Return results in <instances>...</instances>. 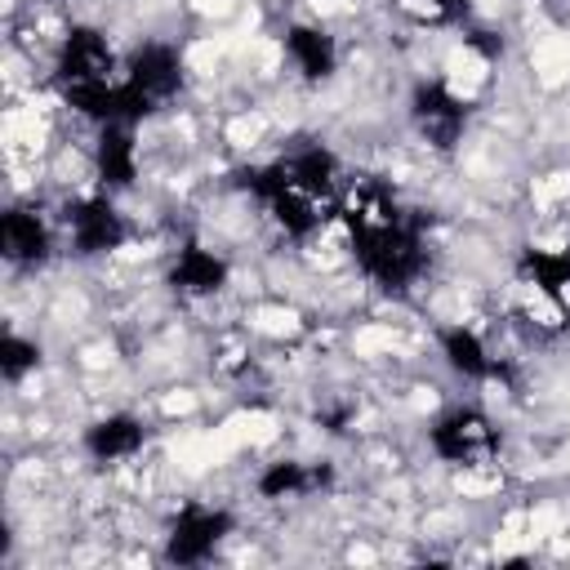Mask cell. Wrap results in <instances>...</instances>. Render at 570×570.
<instances>
[{
  "label": "cell",
  "mask_w": 570,
  "mask_h": 570,
  "mask_svg": "<svg viewBox=\"0 0 570 570\" xmlns=\"http://www.w3.org/2000/svg\"><path fill=\"white\" fill-rule=\"evenodd\" d=\"M338 214L347 223L356 263L383 289H405L423 276L428 249H423L419 218H410L383 183H361L347 200H338Z\"/></svg>",
  "instance_id": "6da1fadb"
},
{
  "label": "cell",
  "mask_w": 570,
  "mask_h": 570,
  "mask_svg": "<svg viewBox=\"0 0 570 570\" xmlns=\"http://www.w3.org/2000/svg\"><path fill=\"white\" fill-rule=\"evenodd\" d=\"M245 187L272 209V218L289 232V236H312L316 227H321V200H312L307 191H298L289 178H285V169H281V160H272V165H258V169H249L245 174Z\"/></svg>",
  "instance_id": "7a4b0ae2"
},
{
  "label": "cell",
  "mask_w": 570,
  "mask_h": 570,
  "mask_svg": "<svg viewBox=\"0 0 570 570\" xmlns=\"http://www.w3.org/2000/svg\"><path fill=\"white\" fill-rule=\"evenodd\" d=\"M428 441H432V454L445 459V463H481L499 450V428L481 410L459 405V410H450L432 423Z\"/></svg>",
  "instance_id": "3957f363"
},
{
  "label": "cell",
  "mask_w": 570,
  "mask_h": 570,
  "mask_svg": "<svg viewBox=\"0 0 570 570\" xmlns=\"http://www.w3.org/2000/svg\"><path fill=\"white\" fill-rule=\"evenodd\" d=\"M58 89L71 94V89H85V85H107L116 80V58H111V45L102 40V31L94 27H71L58 45Z\"/></svg>",
  "instance_id": "277c9868"
},
{
  "label": "cell",
  "mask_w": 570,
  "mask_h": 570,
  "mask_svg": "<svg viewBox=\"0 0 570 570\" xmlns=\"http://www.w3.org/2000/svg\"><path fill=\"white\" fill-rule=\"evenodd\" d=\"M410 111H414L419 134H423L436 151H450V147L463 138V129H468V102H463L450 85H441V80H423V85H414V94H410Z\"/></svg>",
  "instance_id": "5b68a950"
},
{
  "label": "cell",
  "mask_w": 570,
  "mask_h": 570,
  "mask_svg": "<svg viewBox=\"0 0 570 570\" xmlns=\"http://www.w3.org/2000/svg\"><path fill=\"white\" fill-rule=\"evenodd\" d=\"M227 530H232V517H227L223 508H200V503H191V508H183V512L174 517V525H169V534H165V557H169L174 566H200V561L227 539Z\"/></svg>",
  "instance_id": "8992f818"
},
{
  "label": "cell",
  "mask_w": 570,
  "mask_h": 570,
  "mask_svg": "<svg viewBox=\"0 0 570 570\" xmlns=\"http://www.w3.org/2000/svg\"><path fill=\"white\" fill-rule=\"evenodd\" d=\"M67 223H71V245H76V254H85V258L111 254V249H120L125 236H129L120 209H116L107 196H85V200H76L71 214H67Z\"/></svg>",
  "instance_id": "52a82bcc"
},
{
  "label": "cell",
  "mask_w": 570,
  "mask_h": 570,
  "mask_svg": "<svg viewBox=\"0 0 570 570\" xmlns=\"http://www.w3.org/2000/svg\"><path fill=\"white\" fill-rule=\"evenodd\" d=\"M125 80H129V85L151 102V111H156V107H165V102L178 94V85H183V58H178L174 45L151 40V45L134 49Z\"/></svg>",
  "instance_id": "ba28073f"
},
{
  "label": "cell",
  "mask_w": 570,
  "mask_h": 570,
  "mask_svg": "<svg viewBox=\"0 0 570 570\" xmlns=\"http://www.w3.org/2000/svg\"><path fill=\"white\" fill-rule=\"evenodd\" d=\"M281 169L312 200H321V205H334L338 200V156L330 147H321V142L316 147H298L294 156L281 160Z\"/></svg>",
  "instance_id": "9c48e42d"
},
{
  "label": "cell",
  "mask_w": 570,
  "mask_h": 570,
  "mask_svg": "<svg viewBox=\"0 0 570 570\" xmlns=\"http://www.w3.org/2000/svg\"><path fill=\"white\" fill-rule=\"evenodd\" d=\"M0 254L9 263H22V267L45 263L49 258V227H45V218L36 209H9L0 218Z\"/></svg>",
  "instance_id": "30bf717a"
},
{
  "label": "cell",
  "mask_w": 570,
  "mask_h": 570,
  "mask_svg": "<svg viewBox=\"0 0 570 570\" xmlns=\"http://www.w3.org/2000/svg\"><path fill=\"white\" fill-rule=\"evenodd\" d=\"M285 53H289V62H294L307 80H325V76H334V67H338L334 36H330L325 27H312V22H294V27L285 31Z\"/></svg>",
  "instance_id": "8fae6325"
},
{
  "label": "cell",
  "mask_w": 570,
  "mask_h": 570,
  "mask_svg": "<svg viewBox=\"0 0 570 570\" xmlns=\"http://www.w3.org/2000/svg\"><path fill=\"white\" fill-rule=\"evenodd\" d=\"M85 450L102 463H116V459H129L142 450V423L134 414H107L98 419L89 432H85Z\"/></svg>",
  "instance_id": "7c38bea8"
},
{
  "label": "cell",
  "mask_w": 570,
  "mask_h": 570,
  "mask_svg": "<svg viewBox=\"0 0 570 570\" xmlns=\"http://www.w3.org/2000/svg\"><path fill=\"white\" fill-rule=\"evenodd\" d=\"M94 160H98V178L107 187H129L134 174H138V151H134L129 125H120V120L116 125H102V138H98Z\"/></svg>",
  "instance_id": "4fadbf2b"
},
{
  "label": "cell",
  "mask_w": 570,
  "mask_h": 570,
  "mask_svg": "<svg viewBox=\"0 0 570 570\" xmlns=\"http://www.w3.org/2000/svg\"><path fill=\"white\" fill-rule=\"evenodd\" d=\"M169 285L183 294H218L227 285V263L200 245H187L178 254V263L169 267Z\"/></svg>",
  "instance_id": "5bb4252c"
},
{
  "label": "cell",
  "mask_w": 570,
  "mask_h": 570,
  "mask_svg": "<svg viewBox=\"0 0 570 570\" xmlns=\"http://www.w3.org/2000/svg\"><path fill=\"white\" fill-rule=\"evenodd\" d=\"M441 356H445V365H450L454 374H463V379H494V374H499V365H494V356L485 352L481 334L468 330V325L441 330Z\"/></svg>",
  "instance_id": "9a60e30c"
},
{
  "label": "cell",
  "mask_w": 570,
  "mask_h": 570,
  "mask_svg": "<svg viewBox=\"0 0 570 570\" xmlns=\"http://www.w3.org/2000/svg\"><path fill=\"white\" fill-rule=\"evenodd\" d=\"M521 276L530 281V285H539V294L543 298H552V303H566V294H570V254H557V249H521Z\"/></svg>",
  "instance_id": "2e32d148"
},
{
  "label": "cell",
  "mask_w": 570,
  "mask_h": 570,
  "mask_svg": "<svg viewBox=\"0 0 570 570\" xmlns=\"http://www.w3.org/2000/svg\"><path fill=\"white\" fill-rule=\"evenodd\" d=\"M325 476H330L325 468H321V472H307L303 463L281 459V463H267V468H263V476H258V494H263V499H289V494H303V490L321 485Z\"/></svg>",
  "instance_id": "e0dca14e"
},
{
  "label": "cell",
  "mask_w": 570,
  "mask_h": 570,
  "mask_svg": "<svg viewBox=\"0 0 570 570\" xmlns=\"http://www.w3.org/2000/svg\"><path fill=\"white\" fill-rule=\"evenodd\" d=\"M36 365H40V347L31 338H22V334H4L0 338V374H4V383H22Z\"/></svg>",
  "instance_id": "ac0fdd59"
},
{
  "label": "cell",
  "mask_w": 570,
  "mask_h": 570,
  "mask_svg": "<svg viewBox=\"0 0 570 570\" xmlns=\"http://www.w3.org/2000/svg\"><path fill=\"white\" fill-rule=\"evenodd\" d=\"M419 22H454L468 13V0H396Z\"/></svg>",
  "instance_id": "d6986e66"
}]
</instances>
